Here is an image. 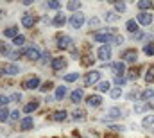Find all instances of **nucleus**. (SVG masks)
Segmentation results:
<instances>
[{"label": "nucleus", "mask_w": 154, "mask_h": 138, "mask_svg": "<svg viewBox=\"0 0 154 138\" xmlns=\"http://www.w3.org/2000/svg\"><path fill=\"white\" fill-rule=\"evenodd\" d=\"M41 50H39V47L36 45H27V47H23L22 49V56L23 58H27L29 61H39L41 59Z\"/></svg>", "instance_id": "obj_1"}, {"label": "nucleus", "mask_w": 154, "mask_h": 138, "mask_svg": "<svg viewBox=\"0 0 154 138\" xmlns=\"http://www.w3.org/2000/svg\"><path fill=\"white\" fill-rule=\"evenodd\" d=\"M57 49L59 50H75V43H74V39L70 38V36H66V34H59L57 36Z\"/></svg>", "instance_id": "obj_2"}, {"label": "nucleus", "mask_w": 154, "mask_h": 138, "mask_svg": "<svg viewBox=\"0 0 154 138\" xmlns=\"http://www.w3.org/2000/svg\"><path fill=\"white\" fill-rule=\"evenodd\" d=\"M124 117V111H122V108H118V106H113V108H109L106 113H104V117H102V122H113V120H120Z\"/></svg>", "instance_id": "obj_3"}, {"label": "nucleus", "mask_w": 154, "mask_h": 138, "mask_svg": "<svg viewBox=\"0 0 154 138\" xmlns=\"http://www.w3.org/2000/svg\"><path fill=\"white\" fill-rule=\"evenodd\" d=\"M100 75H102V72H100V70H90V72H86V75L82 77L84 86L99 84V83H100Z\"/></svg>", "instance_id": "obj_4"}, {"label": "nucleus", "mask_w": 154, "mask_h": 138, "mask_svg": "<svg viewBox=\"0 0 154 138\" xmlns=\"http://www.w3.org/2000/svg\"><path fill=\"white\" fill-rule=\"evenodd\" d=\"M120 61L134 65V63L138 61V50H136V49H124V50L120 52Z\"/></svg>", "instance_id": "obj_5"}, {"label": "nucleus", "mask_w": 154, "mask_h": 138, "mask_svg": "<svg viewBox=\"0 0 154 138\" xmlns=\"http://www.w3.org/2000/svg\"><path fill=\"white\" fill-rule=\"evenodd\" d=\"M20 86H22L23 90H39V88H41V79H39L38 75H29L27 79L22 81Z\"/></svg>", "instance_id": "obj_6"}, {"label": "nucleus", "mask_w": 154, "mask_h": 138, "mask_svg": "<svg viewBox=\"0 0 154 138\" xmlns=\"http://www.w3.org/2000/svg\"><path fill=\"white\" fill-rule=\"evenodd\" d=\"M84 22H86V18H84V13H82V11L70 14V18H68V24H70V27H72V29H75V31L82 29Z\"/></svg>", "instance_id": "obj_7"}, {"label": "nucleus", "mask_w": 154, "mask_h": 138, "mask_svg": "<svg viewBox=\"0 0 154 138\" xmlns=\"http://www.w3.org/2000/svg\"><path fill=\"white\" fill-rule=\"evenodd\" d=\"M20 24H22L23 29H34V25L38 24V18L32 13H23L22 18H20Z\"/></svg>", "instance_id": "obj_8"}, {"label": "nucleus", "mask_w": 154, "mask_h": 138, "mask_svg": "<svg viewBox=\"0 0 154 138\" xmlns=\"http://www.w3.org/2000/svg\"><path fill=\"white\" fill-rule=\"evenodd\" d=\"M111 56H113V49H111V45H100L99 47V50H97V59H100V61H109L111 59Z\"/></svg>", "instance_id": "obj_9"}, {"label": "nucleus", "mask_w": 154, "mask_h": 138, "mask_svg": "<svg viewBox=\"0 0 154 138\" xmlns=\"http://www.w3.org/2000/svg\"><path fill=\"white\" fill-rule=\"evenodd\" d=\"M34 118L31 117V115H25L20 122H18V129L22 131V133H27V131H31V129H34Z\"/></svg>", "instance_id": "obj_10"}, {"label": "nucleus", "mask_w": 154, "mask_h": 138, "mask_svg": "<svg viewBox=\"0 0 154 138\" xmlns=\"http://www.w3.org/2000/svg\"><path fill=\"white\" fill-rule=\"evenodd\" d=\"M134 20L138 22V25L149 27V25H152V24H154V14H152V13H138Z\"/></svg>", "instance_id": "obj_11"}, {"label": "nucleus", "mask_w": 154, "mask_h": 138, "mask_svg": "<svg viewBox=\"0 0 154 138\" xmlns=\"http://www.w3.org/2000/svg\"><path fill=\"white\" fill-rule=\"evenodd\" d=\"M66 65H68V61H66V58H63V56L52 58V61H50V68H52V72H61V70L66 68Z\"/></svg>", "instance_id": "obj_12"}, {"label": "nucleus", "mask_w": 154, "mask_h": 138, "mask_svg": "<svg viewBox=\"0 0 154 138\" xmlns=\"http://www.w3.org/2000/svg\"><path fill=\"white\" fill-rule=\"evenodd\" d=\"M106 68L109 70L111 74H115V75H125V63L124 61H115V63H109V65H106Z\"/></svg>", "instance_id": "obj_13"}, {"label": "nucleus", "mask_w": 154, "mask_h": 138, "mask_svg": "<svg viewBox=\"0 0 154 138\" xmlns=\"http://www.w3.org/2000/svg\"><path fill=\"white\" fill-rule=\"evenodd\" d=\"M66 24H68V18H66V14H65L63 11L56 13V16H54V20H52V25H54V27H57V29H61V27H65Z\"/></svg>", "instance_id": "obj_14"}, {"label": "nucleus", "mask_w": 154, "mask_h": 138, "mask_svg": "<svg viewBox=\"0 0 154 138\" xmlns=\"http://www.w3.org/2000/svg\"><path fill=\"white\" fill-rule=\"evenodd\" d=\"M84 102L88 104L90 108H99V106L102 104V95H100V93H91V95L86 97Z\"/></svg>", "instance_id": "obj_15"}, {"label": "nucleus", "mask_w": 154, "mask_h": 138, "mask_svg": "<svg viewBox=\"0 0 154 138\" xmlns=\"http://www.w3.org/2000/svg\"><path fill=\"white\" fill-rule=\"evenodd\" d=\"M86 118H88V113H86L84 108H75V109L72 111V120H74V122H84Z\"/></svg>", "instance_id": "obj_16"}, {"label": "nucleus", "mask_w": 154, "mask_h": 138, "mask_svg": "<svg viewBox=\"0 0 154 138\" xmlns=\"http://www.w3.org/2000/svg\"><path fill=\"white\" fill-rule=\"evenodd\" d=\"M138 101H143L147 104H152L154 102V88H145L143 92H140V99Z\"/></svg>", "instance_id": "obj_17"}, {"label": "nucleus", "mask_w": 154, "mask_h": 138, "mask_svg": "<svg viewBox=\"0 0 154 138\" xmlns=\"http://www.w3.org/2000/svg\"><path fill=\"white\" fill-rule=\"evenodd\" d=\"M66 118H68V111L66 109H57V111H54L50 115V120H54V122H65Z\"/></svg>", "instance_id": "obj_18"}, {"label": "nucleus", "mask_w": 154, "mask_h": 138, "mask_svg": "<svg viewBox=\"0 0 154 138\" xmlns=\"http://www.w3.org/2000/svg\"><path fill=\"white\" fill-rule=\"evenodd\" d=\"M39 104H41V102H39V99H32L31 102H27L25 106H23V109H22V111H23L25 115H31V113H34V111L39 108Z\"/></svg>", "instance_id": "obj_19"}, {"label": "nucleus", "mask_w": 154, "mask_h": 138, "mask_svg": "<svg viewBox=\"0 0 154 138\" xmlns=\"http://www.w3.org/2000/svg\"><path fill=\"white\" fill-rule=\"evenodd\" d=\"M125 31H127L131 36L136 34V33H140V25H138V22H136L134 18L127 20V22H125Z\"/></svg>", "instance_id": "obj_20"}, {"label": "nucleus", "mask_w": 154, "mask_h": 138, "mask_svg": "<svg viewBox=\"0 0 154 138\" xmlns=\"http://www.w3.org/2000/svg\"><path fill=\"white\" fill-rule=\"evenodd\" d=\"M136 7H138V13H151L154 4L151 0H140V2H136Z\"/></svg>", "instance_id": "obj_21"}, {"label": "nucleus", "mask_w": 154, "mask_h": 138, "mask_svg": "<svg viewBox=\"0 0 154 138\" xmlns=\"http://www.w3.org/2000/svg\"><path fill=\"white\" fill-rule=\"evenodd\" d=\"M2 68H4V74H5V75H18V74L22 72V68H20L18 65H14V63H7V65H4Z\"/></svg>", "instance_id": "obj_22"}, {"label": "nucleus", "mask_w": 154, "mask_h": 138, "mask_svg": "<svg viewBox=\"0 0 154 138\" xmlns=\"http://www.w3.org/2000/svg\"><path fill=\"white\" fill-rule=\"evenodd\" d=\"M82 99H84V90L82 88H77V90H74L70 93V102L79 104V102H82Z\"/></svg>", "instance_id": "obj_23"}, {"label": "nucleus", "mask_w": 154, "mask_h": 138, "mask_svg": "<svg viewBox=\"0 0 154 138\" xmlns=\"http://www.w3.org/2000/svg\"><path fill=\"white\" fill-rule=\"evenodd\" d=\"M66 95H68V88L66 86H63V84L61 86H56V92H54V99L56 101H63Z\"/></svg>", "instance_id": "obj_24"}, {"label": "nucleus", "mask_w": 154, "mask_h": 138, "mask_svg": "<svg viewBox=\"0 0 154 138\" xmlns=\"http://www.w3.org/2000/svg\"><path fill=\"white\" fill-rule=\"evenodd\" d=\"M149 109H151V104H147V102H143V101H136L134 102V108H133V111L134 113H149Z\"/></svg>", "instance_id": "obj_25"}, {"label": "nucleus", "mask_w": 154, "mask_h": 138, "mask_svg": "<svg viewBox=\"0 0 154 138\" xmlns=\"http://www.w3.org/2000/svg\"><path fill=\"white\" fill-rule=\"evenodd\" d=\"M152 126H154V113H147L142 118V127L143 129H152Z\"/></svg>", "instance_id": "obj_26"}, {"label": "nucleus", "mask_w": 154, "mask_h": 138, "mask_svg": "<svg viewBox=\"0 0 154 138\" xmlns=\"http://www.w3.org/2000/svg\"><path fill=\"white\" fill-rule=\"evenodd\" d=\"M2 36H4V38H11V39H14V38L18 36V27H16V25H11V27L4 29V31H2Z\"/></svg>", "instance_id": "obj_27"}, {"label": "nucleus", "mask_w": 154, "mask_h": 138, "mask_svg": "<svg viewBox=\"0 0 154 138\" xmlns=\"http://www.w3.org/2000/svg\"><path fill=\"white\" fill-rule=\"evenodd\" d=\"M95 88H97L99 93H108V92H111V83L109 81H100Z\"/></svg>", "instance_id": "obj_28"}, {"label": "nucleus", "mask_w": 154, "mask_h": 138, "mask_svg": "<svg viewBox=\"0 0 154 138\" xmlns=\"http://www.w3.org/2000/svg\"><path fill=\"white\" fill-rule=\"evenodd\" d=\"M143 79H145V83H147V84H154V65H151L149 68L145 70Z\"/></svg>", "instance_id": "obj_29"}, {"label": "nucleus", "mask_w": 154, "mask_h": 138, "mask_svg": "<svg viewBox=\"0 0 154 138\" xmlns=\"http://www.w3.org/2000/svg\"><path fill=\"white\" fill-rule=\"evenodd\" d=\"M79 77H81V75H79V72H70V74H65V75H63V83H66V84H68V83H75Z\"/></svg>", "instance_id": "obj_30"}, {"label": "nucleus", "mask_w": 154, "mask_h": 138, "mask_svg": "<svg viewBox=\"0 0 154 138\" xmlns=\"http://www.w3.org/2000/svg\"><path fill=\"white\" fill-rule=\"evenodd\" d=\"M9 61H16V59H20V56H22V50H9L7 49V52L4 54Z\"/></svg>", "instance_id": "obj_31"}, {"label": "nucleus", "mask_w": 154, "mask_h": 138, "mask_svg": "<svg viewBox=\"0 0 154 138\" xmlns=\"http://www.w3.org/2000/svg\"><path fill=\"white\" fill-rule=\"evenodd\" d=\"M81 7H82V4H81V2H77V0H70V2L66 4V9H68V11H72V13H79V11H81Z\"/></svg>", "instance_id": "obj_32"}, {"label": "nucleus", "mask_w": 154, "mask_h": 138, "mask_svg": "<svg viewBox=\"0 0 154 138\" xmlns=\"http://www.w3.org/2000/svg\"><path fill=\"white\" fill-rule=\"evenodd\" d=\"M113 84H115L116 88L125 86V84H127V77H125V75H115V77H113Z\"/></svg>", "instance_id": "obj_33"}, {"label": "nucleus", "mask_w": 154, "mask_h": 138, "mask_svg": "<svg viewBox=\"0 0 154 138\" xmlns=\"http://www.w3.org/2000/svg\"><path fill=\"white\" fill-rule=\"evenodd\" d=\"M143 54L145 56H149V58H152L154 56V41H149V43H143Z\"/></svg>", "instance_id": "obj_34"}, {"label": "nucleus", "mask_w": 154, "mask_h": 138, "mask_svg": "<svg viewBox=\"0 0 154 138\" xmlns=\"http://www.w3.org/2000/svg\"><path fill=\"white\" fill-rule=\"evenodd\" d=\"M104 20L106 22H116V20H120V14L115 13V11H106L104 13Z\"/></svg>", "instance_id": "obj_35"}, {"label": "nucleus", "mask_w": 154, "mask_h": 138, "mask_svg": "<svg viewBox=\"0 0 154 138\" xmlns=\"http://www.w3.org/2000/svg\"><path fill=\"white\" fill-rule=\"evenodd\" d=\"M122 95H124V90H122V88H116V86L111 88V92H109V97H111L113 101H118Z\"/></svg>", "instance_id": "obj_36"}, {"label": "nucleus", "mask_w": 154, "mask_h": 138, "mask_svg": "<svg viewBox=\"0 0 154 138\" xmlns=\"http://www.w3.org/2000/svg\"><path fill=\"white\" fill-rule=\"evenodd\" d=\"M9 118H11V111H9L7 108H2V109H0V124L7 122Z\"/></svg>", "instance_id": "obj_37"}, {"label": "nucleus", "mask_w": 154, "mask_h": 138, "mask_svg": "<svg viewBox=\"0 0 154 138\" xmlns=\"http://www.w3.org/2000/svg\"><path fill=\"white\" fill-rule=\"evenodd\" d=\"M25 41H27V38L23 34H18L14 39H13V45L14 47H25Z\"/></svg>", "instance_id": "obj_38"}, {"label": "nucleus", "mask_w": 154, "mask_h": 138, "mask_svg": "<svg viewBox=\"0 0 154 138\" xmlns=\"http://www.w3.org/2000/svg\"><path fill=\"white\" fill-rule=\"evenodd\" d=\"M111 4L115 7V13H125V9H127V4L125 2H111Z\"/></svg>", "instance_id": "obj_39"}, {"label": "nucleus", "mask_w": 154, "mask_h": 138, "mask_svg": "<svg viewBox=\"0 0 154 138\" xmlns=\"http://www.w3.org/2000/svg\"><path fill=\"white\" fill-rule=\"evenodd\" d=\"M108 129H109V131H113V133H124L127 127H125V126H122V124H120V126H118V124H109V126H108Z\"/></svg>", "instance_id": "obj_40"}, {"label": "nucleus", "mask_w": 154, "mask_h": 138, "mask_svg": "<svg viewBox=\"0 0 154 138\" xmlns=\"http://www.w3.org/2000/svg\"><path fill=\"white\" fill-rule=\"evenodd\" d=\"M100 22H102V20H100L99 16H91L88 24H90V27H93V29H99V27H100Z\"/></svg>", "instance_id": "obj_41"}, {"label": "nucleus", "mask_w": 154, "mask_h": 138, "mask_svg": "<svg viewBox=\"0 0 154 138\" xmlns=\"http://www.w3.org/2000/svg\"><path fill=\"white\" fill-rule=\"evenodd\" d=\"M124 41H125V38L122 34H116L113 36V41H111V45H116V47H122L124 45Z\"/></svg>", "instance_id": "obj_42"}, {"label": "nucleus", "mask_w": 154, "mask_h": 138, "mask_svg": "<svg viewBox=\"0 0 154 138\" xmlns=\"http://www.w3.org/2000/svg\"><path fill=\"white\" fill-rule=\"evenodd\" d=\"M52 88H54V83H52V81H45V83L41 84V88H39V92H45V93H47V92H50Z\"/></svg>", "instance_id": "obj_43"}, {"label": "nucleus", "mask_w": 154, "mask_h": 138, "mask_svg": "<svg viewBox=\"0 0 154 138\" xmlns=\"http://www.w3.org/2000/svg\"><path fill=\"white\" fill-rule=\"evenodd\" d=\"M50 58H52V56H50V52H48V50H45V52L41 54V59H39V63H41V65H47L48 61H52Z\"/></svg>", "instance_id": "obj_44"}, {"label": "nucleus", "mask_w": 154, "mask_h": 138, "mask_svg": "<svg viewBox=\"0 0 154 138\" xmlns=\"http://www.w3.org/2000/svg\"><path fill=\"white\" fill-rule=\"evenodd\" d=\"M9 102H11V97H7V95L0 93V109H2V108H5Z\"/></svg>", "instance_id": "obj_45"}, {"label": "nucleus", "mask_w": 154, "mask_h": 138, "mask_svg": "<svg viewBox=\"0 0 154 138\" xmlns=\"http://www.w3.org/2000/svg\"><path fill=\"white\" fill-rule=\"evenodd\" d=\"M125 77H127V81H136V79L140 77V72H138V70H131Z\"/></svg>", "instance_id": "obj_46"}, {"label": "nucleus", "mask_w": 154, "mask_h": 138, "mask_svg": "<svg viewBox=\"0 0 154 138\" xmlns=\"http://www.w3.org/2000/svg\"><path fill=\"white\" fill-rule=\"evenodd\" d=\"M45 7H47V9H59V7H61V4H59V2H56V0H50V2H47V4H45Z\"/></svg>", "instance_id": "obj_47"}, {"label": "nucleus", "mask_w": 154, "mask_h": 138, "mask_svg": "<svg viewBox=\"0 0 154 138\" xmlns=\"http://www.w3.org/2000/svg\"><path fill=\"white\" fill-rule=\"evenodd\" d=\"M9 97H11V102H20V101L23 99L20 92H14V93H13V95H9Z\"/></svg>", "instance_id": "obj_48"}, {"label": "nucleus", "mask_w": 154, "mask_h": 138, "mask_svg": "<svg viewBox=\"0 0 154 138\" xmlns=\"http://www.w3.org/2000/svg\"><path fill=\"white\" fill-rule=\"evenodd\" d=\"M9 120H18V122H20V120H22V118H20V109H13V111H11V118H9Z\"/></svg>", "instance_id": "obj_49"}, {"label": "nucleus", "mask_w": 154, "mask_h": 138, "mask_svg": "<svg viewBox=\"0 0 154 138\" xmlns=\"http://www.w3.org/2000/svg\"><path fill=\"white\" fill-rule=\"evenodd\" d=\"M5 52H7V45H5L4 41H0V56H2V54H5Z\"/></svg>", "instance_id": "obj_50"}, {"label": "nucleus", "mask_w": 154, "mask_h": 138, "mask_svg": "<svg viewBox=\"0 0 154 138\" xmlns=\"http://www.w3.org/2000/svg\"><path fill=\"white\" fill-rule=\"evenodd\" d=\"M86 138H100V136H99V133H95V131H88Z\"/></svg>", "instance_id": "obj_51"}, {"label": "nucleus", "mask_w": 154, "mask_h": 138, "mask_svg": "<svg viewBox=\"0 0 154 138\" xmlns=\"http://www.w3.org/2000/svg\"><path fill=\"white\" fill-rule=\"evenodd\" d=\"M54 101H56V99H54L52 95H47V97H45V102H47V104H48V102H54Z\"/></svg>", "instance_id": "obj_52"}, {"label": "nucleus", "mask_w": 154, "mask_h": 138, "mask_svg": "<svg viewBox=\"0 0 154 138\" xmlns=\"http://www.w3.org/2000/svg\"><path fill=\"white\" fill-rule=\"evenodd\" d=\"M22 4H23V5H32V4H34V0H23Z\"/></svg>", "instance_id": "obj_53"}, {"label": "nucleus", "mask_w": 154, "mask_h": 138, "mask_svg": "<svg viewBox=\"0 0 154 138\" xmlns=\"http://www.w3.org/2000/svg\"><path fill=\"white\" fill-rule=\"evenodd\" d=\"M2 14H4V11H0V20H2Z\"/></svg>", "instance_id": "obj_54"}, {"label": "nucleus", "mask_w": 154, "mask_h": 138, "mask_svg": "<svg viewBox=\"0 0 154 138\" xmlns=\"http://www.w3.org/2000/svg\"><path fill=\"white\" fill-rule=\"evenodd\" d=\"M152 133H154V127H152Z\"/></svg>", "instance_id": "obj_55"}]
</instances>
